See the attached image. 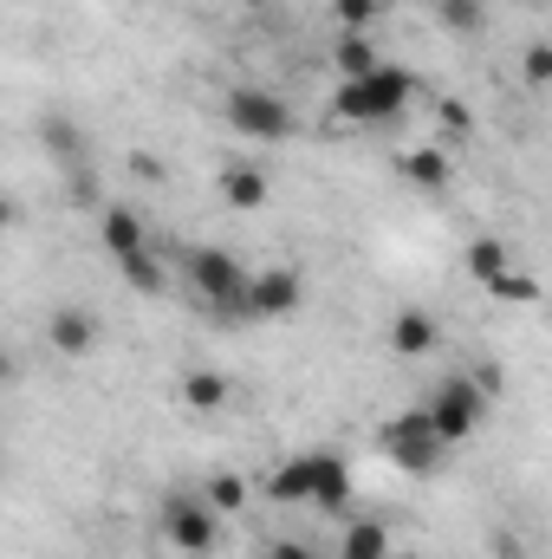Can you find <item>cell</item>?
Listing matches in <instances>:
<instances>
[{
    "label": "cell",
    "mask_w": 552,
    "mask_h": 559,
    "mask_svg": "<svg viewBox=\"0 0 552 559\" xmlns=\"http://www.w3.org/2000/svg\"><path fill=\"white\" fill-rule=\"evenodd\" d=\"M267 495H274L279 508H292V501H312V508L338 514V508L351 501V462H345V455H332V449L292 455V462H279L274 475H267Z\"/></svg>",
    "instance_id": "1"
},
{
    "label": "cell",
    "mask_w": 552,
    "mask_h": 559,
    "mask_svg": "<svg viewBox=\"0 0 552 559\" xmlns=\"http://www.w3.org/2000/svg\"><path fill=\"white\" fill-rule=\"evenodd\" d=\"M416 98V79L404 66H377L371 79H345L338 85V118L345 124H391L404 118V105Z\"/></svg>",
    "instance_id": "2"
},
{
    "label": "cell",
    "mask_w": 552,
    "mask_h": 559,
    "mask_svg": "<svg viewBox=\"0 0 552 559\" xmlns=\"http://www.w3.org/2000/svg\"><path fill=\"white\" fill-rule=\"evenodd\" d=\"M156 527H163V540L176 547V554L202 559L221 547V508L208 501V495H169L163 501V514H156Z\"/></svg>",
    "instance_id": "3"
},
{
    "label": "cell",
    "mask_w": 552,
    "mask_h": 559,
    "mask_svg": "<svg viewBox=\"0 0 552 559\" xmlns=\"http://www.w3.org/2000/svg\"><path fill=\"white\" fill-rule=\"evenodd\" d=\"M221 118L254 143H286L292 138V105H286L279 92H267V85H235L228 105H221Z\"/></svg>",
    "instance_id": "4"
},
{
    "label": "cell",
    "mask_w": 552,
    "mask_h": 559,
    "mask_svg": "<svg viewBox=\"0 0 552 559\" xmlns=\"http://www.w3.org/2000/svg\"><path fill=\"white\" fill-rule=\"evenodd\" d=\"M429 417H435V436L442 442H468L481 429V417H488L481 378H442V391L429 397Z\"/></svg>",
    "instance_id": "5"
},
{
    "label": "cell",
    "mask_w": 552,
    "mask_h": 559,
    "mask_svg": "<svg viewBox=\"0 0 552 559\" xmlns=\"http://www.w3.org/2000/svg\"><path fill=\"white\" fill-rule=\"evenodd\" d=\"M189 280H195V293L208 299V306H228V312H248V267L228 254V248H195L189 254Z\"/></svg>",
    "instance_id": "6"
},
{
    "label": "cell",
    "mask_w": 552,
    "mask_h": 559,
    "mask_svg": "<svg viewBox=\"0 0 552 559\" xmlns=\"http://www.w3.org/2000/svg\"><path fill=\"white\" fill-rule=\"evenodd\" d=\"M384 449H391V462H397L404 475H429L448 442L435 436V417H429V404H422V411H404V417L384 429Z\"/></svg>",
    "instance_id": "7"
},
{
    "label": "cell",
    "mask_w": 552,
    "mask_h": 559,
    "mask_svg": "<svg viewBox=\"0 0 552 559\" xmlns=\"http://www.w3.org/2000/svg\"><path fill=\"white\" fill-rule=\"evenodd\" d=\"M299 299H305V280L292 267H267V274L248 280V312L254 319H286V312H299Z\"/></svg>",
    "instance_id": "8"
},
{
    "label": "cell",
    "mask_w": 552,
    "mask_h": 559,
    "mask_svg": "<svg viewBox=\"0 0 552 559\" xmlns=\"http://www.w3.org/2000/svg\"><path fill=\"white\" fill-rule=\"evenodd\" d=\"M46 338H52V352H65V358H85V352H98L105 325H98L85 306H52V319H46Z\"/></svg>",
    "instance_id": "9"
},
{
    "label": "cell",
    "mask_w": 552,
    "mask_h": 559,
    "mask_svg": "<svg viewBox=\"0 0 552 559\" xmlns=\"http://www.w3.org/2000/svg\"><path fill=\"white\" fill-rule=\"evenodd\" d=\"M98 241H105V254H111V261H124V254L149 248V241H143V215H137V209H118V202H111V209L98 215Z\"/></svg>",
    "instance_id": "10"
},
{
    "label": "cell",
    "mask_w": 552,
    "mask_h": 559,
    "mask_svg": "<svg viewBox=\"0 0 552 559\" xmlns=\"http://www.w3.org/2000/svg\"><path fill=\"white\" fill-rule=\"evenodd\" d=\"M221 195H228V209H267V176L254 169V163H235V169H221Z\"/></svg>",
    "instance_id": "11"
},
{
    "label": "cell",
    "mask_w": 552,
    "mask_h": 559,
    "mask_svg": "<svg viewBox=\"0 0 552 559\" xmlns=\"http://www.w3.org/2000/svg\"><path fill=\"white\" fill-rule=\"evenodd\" d=\"M391 345H397V352H404V358H422V352H435V319H429V312H397V319H391Z\"/></svg>",
    "instance_id": "12"
},
{
    "label": "cell",
    "mask_w": 552,
    "mask_h": 559,
    "mask_svg": "<svg viewBox=\"0 0 552 559\" xmlns=\"http://www.w3.org/2000/svg\"><path fill=\"white\" fill-rule=\"evenodd\" d=\"M332 66H338V79H371L384 59H377L371 33H345V39H338V52H332Z\"/></svg>",
    "instance_id": "13"
},
{
    "label": "cell",
    "mask_w": 552,
    "mask_h": 559,
    "mask_svg": "<svg viewBox=\"0 0 552 559\" xmlns=\"http://www.w3.org/2000/svg\"><path fill=\"white\" fill-rule=\"evenodd\" d=\"M461 261H468V280H481V286H494V280L514 267V261H507V248H501V241H488V235H481V241H468V254H461Z\"/></svg>",
    "instance_id": "14"
},
{
    "label": "cell",
    "mask_w": 552,
    "mask_h": 559,
    "mask_svg": "<svg viewBox=\"0 0 552 559\" xmlns=\"http://www.w3.org/2000/svg\"><path fill=\"white\" fill-rule=\"evenodd\" d=\"M118 274H124V286H131V293H163V286H169V274H163V261H156L149 248H137V254H124V261H118Z\"/></svg>",
    "instance_id": "15"
},
{
    "label": "cell",
    "mask_w": 552,
    "mask_h": 559,
    "mask_svg": "<svg viewBox=\"0 0 552 559\" xmlns=\"http://www.w3.org/2000/svg\"><path fill=\"white\" fill-rule=\"evenodd\" d=\"M338 559H391V534H384V521H358V527L345 534Z\"/></svg>",
    "instance_id": "16"
},
{
    "label": "cell",
    "mask_w": 552,
    "mask_h": 559,
    "mask_svg": "<svg viewBox=\"0 0 552 559\" xmlns=\"http://www.w3.org/2000/svg\"><path fill=\"white\" fill-rule=\"evenodd\" d=\"M182 397H189L195 411H221V404H228V378H221V371H189V378H182Z\"/></svg>",
    "instance_id": "17"
},
{
    "label": "cell",
    "mask_w": 552,
    "mask_h": 559,
    "mask_svg": "<svg viewBox=\"0 0 552 559\" xmlns=\"http://www.w3.org/2000/svg\"><path fill=\"white\" fill-rule=\"evenodd\" d=\"M404 176H410L416 189H442L448 182V156L442 150H410L404 156Z\"/></svg>",
    "instance_id": "18"
},
{
    "label": "cell",
    "mask_w": 552,
    "mask_h": 559,
    "mask_svg": "<svg viewBox=\"0 0 552 559\" xmlns=\"http://www.w3.org/2000/svg\"><path fill=\"white\" fill-rule=\"evenodd\" d=\"M39 143H46V156H59V163H79V131H72V118H46L39 124Z\"/></svg>",
    "instance_id": "19"
},
{
    "label": "cell",
    "mask_w": 552,
    "mask_h": 559,
    "mask_svg": "<svg viewBox=\"0 0 552 559\" xmlns=\"http://www.w3.org/2000/svg\"><path fill=\"white\" fill-rule=\"evenodd\" d=\"M435 13H442L448 33H481V20H488L481 0H435Z\"/></svg>",
    "instance_id": "20"
},
{
    "label": "cell",
    "mask_w": 552,
    "mask_h": 559,
    "mask_svg": "<svg viewBox=\"0 0 552 559\" xmlns=\"http://www.w3.org/2000/svg\"><path fill=\"white\" fill-rule=\"evenodd\" d=\"M488 293H494V299H507V306H527V299H540V280L527 274V267H507Z\"/></svg>",
    "instance_id": "21"
},
{
    "label": "cell",
    "mask_w": 552,
    "mask_h": 559,
    "mask_svg": "<svg viewBox=\"0 0 552 559\" xmlns=\"http://www.w3.org/2000/svg\"><path fill=\"white\" fill-rule=\"evenodd\" d=\"M202 495H208L221 514H241V508H248V481H241V475H208V488H202Z\"/></svg>",
    "instance_id": "22"
},
{
    "label": "cell",
    "mask_w": 552,
    "mask_h": 559,
    "mask_svg": "<svg viewBox=\"0 0 552 559\" xmlns=\"http://www.w3.org/2000/svg\"><path fill=\"white\" fill-rule=\"evenodd\" d=\"M384 13V0H332V20L345 33H371V20Z\"/></svg>",
    "instance_id": "23"
},
{
    "label": "cell",
    "mask_w": 552,
    "mask_h": 559,
    "mask_svg": "<svg viewBox=\"0 0 552 559\" xmlns=\"http://www.w3.org/2000/svg\"><path fill=\"white\" fill-rule=\"evenodd\" d=\"M520 79L527 85H552V46H527L520 52Z\"/></svg>",
    "instance_id": "24"
},
{
    "label": "cell",
    "mask_w": 552,
    "mask_h": 559,
    "mask_svg": "<svg viewBox=\"0 0 552 559\" xmlns=\"http://www.w3.org/2000/svg\"><path fill=\"white\" fill-rule=\"evenodd\" d=\"M442 131H448V138L461 143V138H468V131H475V118H468L461 105H442Z\"/></svg>",
    "instance_id": "25"
},
{
    "label": "cell",
    "mask_w": 552,
    "mask_h": 559,
    "mask_svg": "<svg viewBox=\"0 0 552 559\" xmlns=\"http://www.w3.org/2000/svg\"><path fill=\"white\" fill-rule=\"evenodd\" d=\"M267 559H319V554H312V540H274Z\"/></svg>",
    "instance_id": "26"
}]
</instances>
